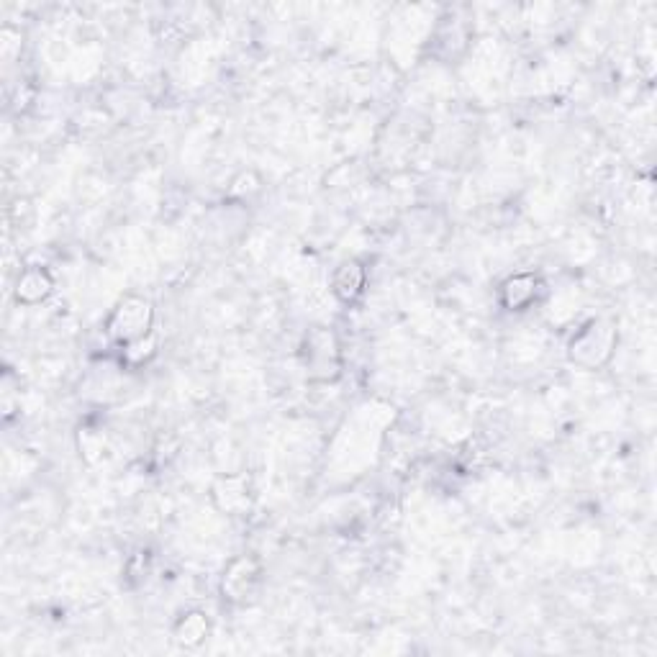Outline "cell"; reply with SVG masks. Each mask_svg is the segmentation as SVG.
Returning <instances> with one entry per match:
<instances>
[{
  "instance_id": "1",
  "label": "cell",
  "mask_w": 657,
  "mask_h": 657,
  "mask_svg": "<svg viewBox=\"0 0 657 657\" xmlns=\"http://www.w3.org/2000/svg\"><path fill=\"white\" fill-rule=\"evenodd\" d=\"M154 308L152 303L144 301L139 296H129L113 308V314L108 316L106 334L116 344L126 347V344L137 342V339L152 334Z\"/></svg>"
},
{
  "instance_id": "2",
  "label": "cell",
  "mask_w": 657,
  "mask_h": 657,
  "mask_svg": "<svg viewBox=\"0 0 657 657\" xmlns=\"http://www.w3.org/2000/svg\"><path fill=\"white\" fill-rule=\"evenodd\" d=\"M614 347L616 326L611 321L596 319L575 334L573 342H570V357L583 367H598L609 360Z\"/></svg>"
},
{
  "instance_id": "3",
  "label": "cell",
  "mask_w": 657,
  "mask_h": 657,
  "mask_svg": "<svg viewBox=\"0 0 657 657\" xmlns=\"http://www.w3.org/2000/svg\"><path fill=\"white\" fill-rule=\"evenodd\" d=\"M306 370L314 380H332L339 375L337 337L324 326H316L306 337Z\"/></svg>"
},
{
  "instance_id": "4",
  "label": "cell",
  "mask_w": 657,
  "mask_h": 657,
  "mask_svg": "<svg viewBox=\"0 0 657 657\" xmlns=\"http://www.w3.org/2000/svg\"><path fill=\"white\" fill-rule=\"evenodd\" d=\"M260 578V560L249 555L237 557V560L226 568L224 578H221V593H224V598L234 601V604H242V601H247V598L255 593V588L260 586Z\"/></svg>"
},
{
  "instance_id": "5",
  "label": "cell",
  "mask_w": 657,
  "mask_h": 657,
  "mask_svg": "<svg viewBox=\"0 0 657 657\" xmlns=\"http://www.w3.org/2000/svg\"><path fill=\"white\" fill-rule=\"evenodd\" d=\"M214 501L226 514H242L252 506V486L247 475H226L214 486Z\"/></svg>"
},
{
  "instance_id": "6",
  "label": "cell",
  "mask_w": 657,
  "mask_h": 657,
  "mask_svg": "<svg viewBox=\"0 0 657 657\" xmlns=\"http://www.w3.org/2000/svg\"><path fill=\"white\" fill-rule=\"evenodd\" d=\"M542 283L534 273H516L501 285V303L509 311H527L537 301Z\"/></svg>"
},
{
  "instance_id": "7",
  "label": "cell",
  "mask_w": 657,
  "mask_h": 657,
  "mask_svg": "<svg viewBox=\"0 0 657 657\" xmlns=\"http://www.w3.org/2000/svg\"><path fill=\"white\" fill-rule=\"evenodd\" d=\"M367 273L357 260H344L332 275V293L342 303H355L365 293Z\"/></svg>"
},
{
  "instance_id": "8",
  "label": "cell",
  "mask_w": 657,
  "mask_h": 657,
  "mask_svg": "<svg viewBox=\"0 0 657 657\" xmlns=\"http://www.w3.org/2000/svg\"><path fill=\"white\" fill-rule=\"evenodd\" d=\"M52 291H54L52 275L39 265L24 270L16 280V301L24 303V306H36V303L47 301Z\"/></svg>"
},
{
  "instance_id": "9",
  "label": "cell",
  "mask_w": 657,
  "mask_h": 657,
  "mask_svg": "<svg viewBox=\"0 0 657 657\" xmlns=\"http://www.w3.org/2000/svg\"><path fill=\"white\" fill-rule=\"evenodd\" d=\"M208 632H211V624H208L206 614L203 611H188L178 619L172 634H175V642L183 647H198L206 642Z\"/></svg>"
}]
</instances>
